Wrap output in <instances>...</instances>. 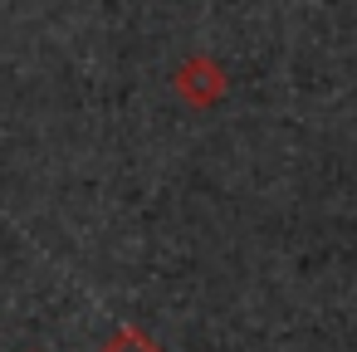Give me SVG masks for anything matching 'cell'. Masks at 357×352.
Segmentation results:
<instances>
[{
	"label": "cell",
	"instance_id": "cell-1",
	"mask_svg": "<svg viewBox=\"0 0 357 352\" xmlns=\"http://www.w3.org/2000/svg\"><path fill=\"white\" fill-rule=\"evenodd\" d=\"M172 89H176V98L191 103V108H215V103L230 93V74H225L211 54H191V59L176 69Z\"/></svg>",
	"mask_w": 357,
	"mask_h": 352
},
{
	"label": "cell",
	"instance_id": "cell-2",
	"mask_svg": "<svg viewBox=\"0 0 357 352\" xmlns=\"http://www.w3.org/2000/svg\"><path fill=\"white\" fill-rule=\"evenodd\" d=\"M98 352H162V347H157L152 337H142V332H132V328H123V332H118L113 342H103Z\"/></svg>",
	"mask_w": 357,
	"mask_h": 352
}]
</instances>
